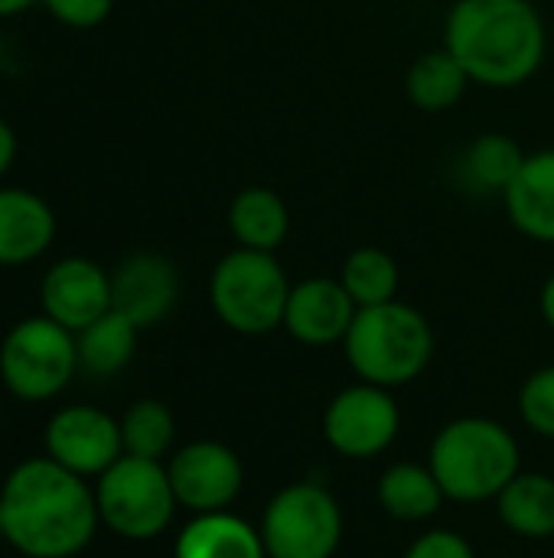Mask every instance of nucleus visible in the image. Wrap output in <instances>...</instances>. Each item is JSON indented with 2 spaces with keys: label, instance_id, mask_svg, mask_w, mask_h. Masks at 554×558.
Instances as JSON below:
<instances>
[{
  "label": "nucleus",
  "instance_id": "nucleus-1",
  "mask_svg": "<svg viewBox=\"0 0 554 558\" xmlns=\"http://www.w3.org/2000/svg\"><path fill=\"white\" fill-rule=\"evenodd\" d=\"M7 546L23 558H75L82 556L98 526L95 484L65 471L52 458L20 461L3 487Z\"/></svg>",
  "mask_w": 554,
  "mask_h": 558
},
{
  "label": "nucleus",
  "instance_id": "nucleus-2",
  "mask_svg": "<svg viewBox=\"0 0 554 558\" xmlns=\"http://www.w3.org/2000/svg\"><path fill=\"white\" fill-rule=\"evenodd\" d=\"M444 49L473 85L519 88L542 69L549 29L532 0H454L444 20Z\"/></svg>",
  "mask_w": 554,
  "mask_h": 558
},
{
  "label": "nucleus",
  "instance_id": "nucleus-3",
  "mask_svg": "<svg viewBox=\"0 0 554 558\" xmlns=\"http://www.w3.org/2000/svg\"><path fill=\"white\" fill-rule=\"evenodd\" d=\"M428 468L447 500L487 504L519 474V441L496 418H454L434 435Z\"/></svg>",
  "mask_w": 554,
  "mask_h": 558
},
{
  "label": "nucleus",
  "instance_id": "nucleus-4",
  "mask_svg": "<svg viewBox=\"0 0 554 558\" xmlns=\"http://www.w3.org/2000/svg\"><path fill=\"white\" fill-rule=\"evenodd\" d=\"M343 350L359 383L398 389L428 369L434 356V330L418 307L395 298L389 304L359 307Z\"/></svg>",
  "mask_w": 554,
  "mask_h": 558
},
{
  "label": "nucleus",
  "instance_id": "nucleus-5",
  "mask_svg": "<svg viewBox=\"0 0 554 558\" xmlns=\"http://www.w3.org/2000/svg\"><path fill=\"white\" fill-rule=\"evenodd\" d=\"M291 288L294 284L287 281L274 252L235 245L212 268L209 304L229 330L242 337H264L284 324Z\"/></svg>",
  "mask_w": 554,
  "mask_h": 558
},
{
  "label": "nucleus",
  "instance_id": "nucleus-6",
  "mask_svg": "<svg viewBox=\"0 0 554 558\" xmlns=\"http://www.w3.org/2000/svg\"><path fill=\"white\" fill-rule=\"evenodd\" d=\"M75 373V333L46 314L16 320L0 340V383L13 399L26 405L52 402L69 389Z\"/></svg>",
  "mask_w": 554,
  "mask_h": 558
},
{
  "label": "nucleus",
  "instance_id": "nucleus-7",
  "mask_svg": "<svg viewBox=\"0 0 554 558\" xmlns=\"http://www.w3.org/2000/svg\"><path fill=\"white\" fill-rule=\"evenodd\" d=\"M95 500L101 526L127 543H150L163 536L180 507L167 464L131 454H121L95 481Z\"/></svg>",
  "mask_w": 554,
  "mask_h": 558
},
{
  "label": "nucleus",
  "instance_id": "nucleus-8",
  "mask_svg": "<svg viewBox=\"0 0 554 558\" xmlns=\"http://www.w3.org/2000/svg\"><path fill=\"white\" fill-rule=\"evenodd\" d=\"M258 530L268 558H333L343 543V507L323 484H287L264 507Z\"/></svg>",
  "mask_w": 554,
  "mask_h": 558
},
{
  "label": "nucleus",
  "instance_id": "nucleus-9",
  "mask_svg": "<svg viewBox=\"0 0 554 558\" xmlns=\"http://www.w3.org/2000/svg\"><path fill=\"white\" fill-rule=\"evenodd\" d=\"M402 432V412L392 389L356 383L336 392L323 412V435L327 445L349 458L369 461L385 454Z\"/></svg>",
  "mask_w": 554,
  "mask_h": 558
},
{
  "label": "nucleus",
  "instance_id": "nucleus-10",
  "mask_svg": "<svg viewBox=\"0 0 554 558\" xmlns=\"http://www.w3.org/2000/svg\"><path fill=\"white\" fill-rule=\"evenodd\" d=\"M42 448L46 458H52L65 471L85 481H98L124 454L121 418L95 405H62L46 422Z\"/></svg>",
  "mask_w": 554,
  "mask_h": 558
},
{
  "label": "nucleus",
  "instance_id": "nucleus-11",
  "mask_svg": "<svg viewBox=\"0 0 554 558\" xmlns=\"http://www.w3.org/2000/svg\"><path fill=\"white\" fill-rule=\"evenodd\" d=\"M167 474L183 510L196 513H219L229 510L242 487L245 468L242 458L222 441H189L167 461Z\"/></svg>",
  "mask_w": 554,
  "mask_h": 558
},
{
  "label": "nucleus",
  "instance_id": "nucleus-12",
  "mask_svg": "<svg viewBox=\"0 0 554 558\" xmlns=\"http://www.w3.org/2000/svg\"><path fill=\"white\" fill-rule=\"evenodd\" d=\"M39 307L49 320L78 333L111 311V271L85 255L59 258L39 281Z\"/></svg>",
  "mask_w": 554,
  "mask_h": 558
},
{
  "label": "nucleus",
  "instance_id": "nucleus-13",
  "mask_svg": "<svg viewBox=\"0 0 554 558\" xmlns=\"http://www.w3.org/2000/svg\"><path fill=\"white\" fill-rule=\"evenodd\" d=\"M180 298V275L160 252H131L111 271V307L140 330L160 324Z\"/></svg>",
  "mask_w": 554,
  "mask_h": 558
},
{
  "label": "nucleus",
  "instance_id": "nucleus-14",
  "mask_svg": "<svg viewBox=\"0 0 554 558\" xmlns=\"http://www.w3.org/2000/svg\"><path fill=\"white\" fill-rule=\"evenodd\" d=\"M359 307L340 278H304L291 288L284 330L304 347H336L346 340Z\"/></svg>",
  "mask_w": 554,
  "mask_h": 558
},
{
  "label": "nucleus",
  "instance_id": "nucleus-15",
  "mask_svg": "<svg viewBox=\"0 0 554 558\" xmlns=\"http://www.w3.org/2000/svg\"><path fill=\"white\" fill-rule=\"evenodd\" d=\"M56 242L52 206L26 190L0 183V268H23L39 262Z\"/></svg>",
  "mask_w": 554,
  "mask_h": 558
},
{
  "label": "nucleus",
  "instance_id": "nucleus-16",
  "mask_svg": "<svg viewBox=\"0 0 554 558\" xmlns=\"http://www.w3.org/2000/svg\"><path fill=\"white\" fill-rule=\"evenodd\" d=\"M509 222L532 242L554 245V147L526 157L522 170L503 193Z\"/></svg>",
  "mask_w": 554,
  "mask_h": 558
},
{
  "label": "nucleus",
  "instance_id": "nucleus-17",
  "mask_svg": "<svg viewBox=\"0 0 554 558\" xmlns=\"http://www.w3.org/2000/svg\"><path fill=\"white\" fill-rule=\"evenodd\" d=\"M173 558H268L261 530L248 520L219 510V513H196L176 536Z\"/></svg>",
  "mask_w": 554,
  "mask_h": 558
},
{
  "label": "nucleus",
  "instance_id": "nucleus-18",
  "mask_svg": "<svg viewBox=\"0 0 554 558\" xmlns=\"http://www.w3.org/2000/svg\"><path fill=\"white\" fill-rule=\"evenodd\" d=\"M229 232L238 248L278 252L291 232V209L268 186H245L229 203Z\"/></svg>",
  "mask_w": 554,
  "mask_h": 558
},
{
  "label": "nucleus",
  "instance_id": "nucleus-19",
  "mask_svg": "<svg viewBox=\"0 0 554 558\" xmlns=\"http://www.w3.org/2000/svg\"><path fill=\"white\" fill-rule=\"evenodd\" d=\"M379 507L385 510V517L398 520V523H424L431 517H438V510L444 507V490L434 477V471L424 464H392L376 487Z\"/></svg>",
  "mask_w": 554,
  "mask_h": 558
},
{
  "label": "nucleus",
  "instance_id": "nucleus-20",
  "mask_svg": "<svg viewBox=\"0 0 554 558\" xmlns=\"http://www.w3.org/2000/svg\"><path fill=\"white\" fill-rule=\"evenodd\" d=\"M500 520L522 539L554 536V477L539 471H519L513 484L496 497Z\"/></svg>",
  "mask_w": 554,
  "mask_h": 558
},
{
  "label": "nucleus",
  "instance_id": "nucleus-21",
  "mask_svg": "<svg viewBox=\"0 0 554 558\" xmlns=\"http://www.w3.org/2000/svg\"><path fill=\"white\" fill-rule=\"evenodd\" d=\"M137 333H140V327L111 307L104 317H98L95 324H88L85 330L75 333L78 373H88L98 379L118 376L121 369H127V363L137 353Z\"/></svg>",
  "mask_w": 554,
  "mask_h": 558
},
{
  "label": "nucleus",
  "instance_id": "nucleus-22",
  "mask_svg": "<svg viewBox=\"0 0 554 558\" xmlns=\"http://www.w3.org/2000/svg\"><path fill=\"white\" fill-rule=\"evenodd\" d=\"M467 85H470L467 69L447 49H431V52L418 56L405 75L408 101L428 114L451 111L467 95Z\"/></svg>",
  "mask_w": 554,
  "mask_h": 558
},
{
  "label": "nucleus",
  "instance_id": "nucleus-23",
  "mask_svg": "<svg viewBox=\"0 0 554 558\" xmlns=\"http://www.w3.org/2000/svg\"><path fill=\"white\" fill-rule=\"evenodd\" d=\"M529 154H522V147L509 137V134H480L460 160V177L467 186H473V193L493 196V193H506L509 183L516 180V173L522 170Z\"/></svg>",
  "mask_w": 554,
  "mask_h": 558
},
{
  "label": "nucleus",
  "instance_id": "nucleus-24",
  "mask_svg": "<svg viewBox=\"0 0 554 558\" xmlns=\"http://www.w3.org/2000/svg\"><path fill=\"white\" fill-rule=\"evenodd\" d=\"M340 281L356 301V307H376V304H389L398 298L402 271H398V262L385 248L362 245L346 255L340 268Z\"/></svg>",
  "mask_w": 554,
  "mask_h": 558
},
{
  "label": "nucleus",
  "instance_id": "nucleus-25",
  "mask_svg": "<svg viewBox=\"0 0 554 558\" xmlns=\"http://www.w3.org/2000/svg\"><path fill=\"white\" fill-rule=\"evenodd\" d=\"M176 441V418L160 399H137L121 415V445L131 458L163 461Z\"/></svg>",
  "mask_w": 554,
  "mask_h": 558
},
{
  "label": "nucleus",
  "instance_id": "nucleus-26",
  "mask_svg": "<svg viewBox=\"0 0 554 558\" xmlns=\"http://www.w3.org/2000/svg\"><path fill=\"white\" fill-rule=\"evenodd\" d=\"M519 415L539 435L554 441V366L535 369L519 389Z\"/></svg>",
  "mask_w": 554,
  "mask_h": 558
},
{
  "label": "nucleus",
  "instance_id": "nucleus-27",
  "mask_svg": "<svg viewBox=\"0 0 554 558\" xmlns=\"http://www.w3.org/2000/svg\"><path fill=\"white\" fill-rule=\"evenodd\" d=\"M39 3L56 23L69 29H95L114 10V0H39Z\"/></svg>",
  "mask_w": 554,
  "mask_h": 558
},
{
  "label": "nucleus",
  "instance_id": "nucleus-28",
  "mask_svg": "<svg viewBox=\"0 0 554 558\" xmlns=\"http://www.w3.org/2000/svg\"><path fill=\"white\" fill-rule=\"evenodd\" d=\"M405 558H477L473 546L454 533V530H431V533H421L411 546Z\"/></svg>",
  "mask_w": 554,
  "mask_h": 558
},
{
  "label": "nucleus",
  "instance_id": "nucleus-29",
  "mask_svg": "<svg viewBox=\"0 0 554 558\" xmlns=\"http://www.w3.org/2000/svg\"><path fill=\"white\" fill-rule=\"evenodd\" d=\"M16 154H20L16 131L10 128V121H3V118H0V183H3V177L13 170V163H16Z\"/></svg>",
  "mask_w": 554,
  "mask_h": 558
},
{
  "label": "nucleus",
  "instance_id": "nucleus-30",
  "mask_svg": "<svg viewBox=\"0 0 554 558\" xmlns=\"http://www.w3.org/2000/svg\"><path fill=\"white\" fill-rule=\"evenodd\" d=\"M539 311L545 317V324L554 330V275L542 284V294H539Z\"/></svg>",
  "mask_w": 554,
  "mask_h": 558
},
{
  "label": "nucleus",
  "instance_id": "nucleus-31",
  "mask_svg": "<svg viewBox=\"0 0 554 558\" xmlns=\"http://www.w3.org/2000/svg\"><path fill=\"white\" fill-rule=\"evenodd\" d=\"M39 0H0V20H13L26 10H33Z\"/></svg>",
  "mask_w": 554,
  "mask_h": 558
},
{
  "label": "nucleus",
  "instance_id": "nucleus-32",
  "mask_svg": "<svg viewBox=\"0 0 554 558\" xmlns=\"http://www.w3.org/2000/svg\"><path fill=\"white\" fill-rule=\"evenodd\" d=\"M7 539V520H3V497H0V543Z\"/></svg>",
  "mask_w": 554,
  "mask_h": 558
}]
</instances>
